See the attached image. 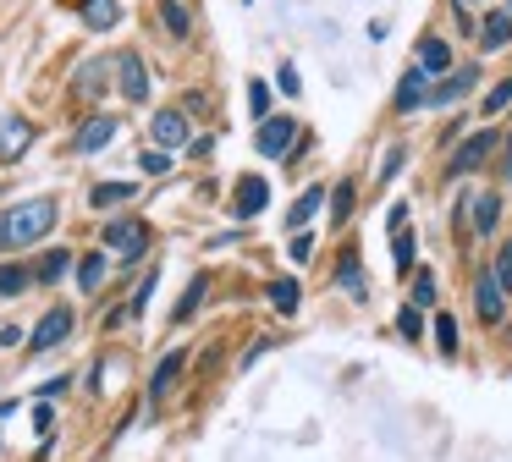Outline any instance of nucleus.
Wrapping results in <instances>:
<instances>
[{"label": "nucleus", "instance_id": "1", "mask_svg": "<svg viewBox=\"0 0 512 462\" xmlns=\"http://www.w3.org/2000/svg\"><path fill=\"white\" fill-rule=\"evenodd\" d=\"M61 226V198L39 193V198H23V204L6 209V248H39L50 231Z\"/></svg>", "mask_w": 512, "mask_h": 462}, {"label": "nucleus", "instance_id": "2", "mask_svg": "<svg viewBox=\"0 0 512 462\" xmlns=\"http://www.w3.org/2000/svg\"><path fill=\"white\" fill-rule=\"evenodd\" d=\"M100 242H105V253H111L116 264H133V259H144V253H149L155 231H149V220H138V215H111V220H105V231H100Z\"/></svg>", "mask_w": 512, "mask_h": 462}, {"label": "nucleus", "instance_id": "3", "mask_svg": "<svg viewBox=\"0 0 512 462\" xmlns=\"http://www.w3.org/2000/svg\"><path fill=\"white\" fill-rule=\"evenodd\" d=\"M72 330H78V314H72V303H50L45 314H39V325L28 330V358H45V352L67 347Z\"/></svg>", "mask_w": 512, "mask_h": 462}, {"label": "nucleus", "instance_id": "4", "mask_svg": "<svg viewBox=\"0 0 512 462\" xmlns=\"http://www.w3.org/2000/svg\"><path fill=\"white\" fill-rule=\"evenodd\" d=\"M116 132H122V116H116V110H89V116H83L78 127H72V143H67V149L89 160V154L111 149V143H116Z\"/></svg>", "mask_w": 512, "mask_h": 462}, {"label": "nucleus", "instance_id": "5", "mask_svg": "<svg viewBox=\"0 0 512 462\" xmlns=\"http://www.w3.org/2000/svg\"><path fill=\"white\" fill-rule=\"evenodd\" d=\"M501 143H507V138H501L496 127H479V132H468V138L457 143V154H452V165H446V176H468V171H479V165H485L490 154L501 149Z\"/></svg>", "mask_w": 512, "mask_h": 462}, {"label": "nucleus", "instance_id": "6", "mask_svg": "<svg viewBox=\"0 0 512 462\" xmlns=\"http://www.w3.org/2000/svg\"><path fill=\"white\" fill-rule=\"evenodd\" d=\"M474 314H479V325H485V330L507 325V286L496 281V270H479L474 275Z\"/></svg>", "mask_w": 512, "mask_h": 462}, {"label": "nucleus", "instance_id": "7", "mask_svg": "<svg viewBox=\"0 0 512 462\" xmlns=\"http://www.w3.org/2000/svg\"><path fill=\"white\" fill-rule=\"evenodd\" d=\"M430 88H435V77L424 72V66H408L402 83H397V94H391V110H397V116H419V110H430Z\"/></svg>", "mask_w": 512, "mask_h": 462}, {"label": "nucleus", "instance_id": "8", "mask_svg": "<svg viewBox=\"0 0 512 462\" xmlns=\"http://www.w3.org/2000/svg\"><path fill=\"white\" fill-rule=\"evenodd\" d=\"M479 88V66H452L446 77H435V88H430V110H452V105H463L468 94Z\"/></svg>", "mask_w": 512, "mask_h": 462}, {"label": "nucleus", "instance_id": "9", "mask_svg": "<svg viewBox=\"0 0 512 462\" xmlns=\"http://www.w3.org/2000/svg\"><path fill=\"white\" fill-rule=\"evenodd\" d=\"M111 83H116V61L94 55V61H83L78 72H72V99L94 105V99H105V88H111Z\"/></svg>", "mask_w": 512, "mask_h": 462}, {"label": "nucleus", "instance_id": "10", "mask_svg": "<svg viewBox=\"0 0 512 462\" xmlns=\"http://www.w3.org/2000/svg\"><path fill=\"white\" fill-rule=\"evenodd\" d=\"M116 88H122L127 105H149V66L138 50H122L116 55Z\"/></svg>", "mask_w": 512, "mask_h": 462}, {"label": "nucleus", "instance_id": "11", "mask_svg": "<svg viewBox=\"0 0 512 462\" xmlns=\"http://www.w3.org/2000/svg\"><path fill=\"white\" fill-rule=\"evenodd\" d=\"M149 138H155V149H188L193 143V127H188V110H155L149 116Z\"/></svg>", "mask_w": 512, "mask_h": 462}, {"label": "nucleus", "instance_id": "12", "mask_svg": "<svg viewBox=\"0 0 512 462\" xmlns=\"http://www.w3.org/2000/svg\"><path fill=\"white\" fill-rule=\"evenodd\" d=\"M292 143H298V121H292V116H270V121H259L254 149L265 154V160H287Z\"/></svg>", "mask_w": 512, "mask_h": 462}, {"label": "nucleus", "instance_id": "13", "mask_svg": "<svg viewBox=\"0 0 512 462\" xmlns=\"http://www.w3.org/2000/svg\"><path fill=\"white\" fill-rule=\"evenodd\" d=\"M182 369H188V347H171L166 358L149 369V407H160L171 391H177V380H182Z\"/></svg>", "mask_w": 512, "mask_h": 462}, {"label": "nucleus", "instance_id": "14", "mask_svg": "<svg viewBox=\"0 0 512 462\" xmlns=\"http://www.w3.org/2000/svg\"><path fill=\"white\" fill-rule=\"evenodd\" d=\"M34 138H39V127L28 116H6V121H0V165L23 160V154L34 149Z\"/></svg>", "mask_w": 512, "mask_h": 462}, {"label": "nucleus", "instance_id": "15", "mask_svg": "<svg viewBox=\"0 0 512 462\" xmlns=\"http://www.w3.org/2000/svg\"><path fill=\"white\" fill-rule=\"evenodd\" d=\"M265 204H270V182H265V176H237L232 215L237 220H254V215H265Z\"/></svg>", "mask_w": 512, "mask_h": 462}, {"label": "nucleus", "instance_id": "16", "mask_svg": "<svg viewBox=\"0 0 512 462\" xmlns=\"http://www.w3.org/2000/svg\"><path fill=\"white\" fill-rule=\"evenodd\" d=\"M413 66H424L430 77H446L452 72V44L441 39V33H419V44H413Z\"/></svg>", "mask_w": 512, "mask_h": 462}, {"label": "nucleus", "instance_id": "17", "mask_svg": "<svg viewBox=\"0 0 512 462\" xmlns=\"http://www.w3.org/2000/svg\"><path fill=\"white\" fill-rule=\"evenodd\" d=\"M336 286H342V292L353 297V303H364V297H369V281H364V259H358V248H353V242H347V248L336 253Z\"/></svg>", "mask_w": 512, "mask_h": 462}, {"label": "nucleus", "instance_id": "18", "mask_svg": "<svg viewBox=\"0 0 512 462\" xmlns=\"http://www.w3.org/2000/svg\"><path fill=\"white\" fill-rule=\"evenodd\" d=\"M507 44H512V11L507 6L490 11V17H479V50L496 55V50H507Z\"/></svg>", "mask_w": 512, "mask_h": 462}, {"label": "nucleus", "instance_id": "19", "mask_svg": "<svg viewBox=\"0 0 512 462\" xmlns=\"http://www.w3.org/2000/svg\"><path fill=\"white\" fill-rule=\"evenodd\" d=\"M78 17L89 33H111L122 22V0H78Z\"/></svg>", "mask_w": 512, "mask_h": 462}, {"label": "nucleus", "instance_id": "20", "mask_svg": "<svg viewBox=\"0 0 512 462\" xmlns=\"http://www.w3.org/2000/svg\"><path fill=\"white\" fill-rule=\"evenodd\" d=\"M105 275H111V253H105V248L83 253V259H78V292L94 297V292L105 286Z\"/></svg>", "mask_w": 512, "mask_h": 462}, {"label": "nucleus", "instance_id": "21", "mask_svg": "<svg viewBox=\"0 0 512 462\" xmlns=\"http://www.w3.org/2000/svg\"><path fill=\"white\" fill-rule=\"evenodd\" d=\"M155 17H160V28L171 33V39H193V11L182 6V0H155Z\"/></svg>", "mask_w": 512, "mask_h": 462}, {"label": "nucleus", "instance_id": "22", "mask_svg": "<svg viewBox=\"0 0 512 462\" xmlns=\"http://www.w3.org/2000/svg\"><path fill=\"white\" fill-rule=\"evenodd\" d=\"M270 308H276V314H298V308H303V281H298V275H276V281H270Z\"/></svg>", "mask_w": 512, "mask_h": 462}, {"label": "nucleus", "instance_id": "23", "mask_svg": "<svg viewBox=\"0 0 512 462\" xmlns=\"http://www.w3.org/2000/svg\"><path fill=\"white\" fill-rule=\"evenodd\" d=\"M496 226H501V193L485 187V193H474V237H496Z\"/></svg>", "mask_w": 512, "mask_h": 462}, {"label": "nucleus", "instance_id": "24", "mask_svg": "<svg viewBox=\"0 0 512 462\" xmlns=\"http://www.w3.org/2000/svg\"><path fill=\"white\" fill-rule=\"evenodd\" d=\"M67 270H72V248H50V253H39V259H34V286H56V281H67Z\"/></svg>", "mask_w": 512, "mask_h": 462}, {"label": "nucleus", "instance_id": "25", "mask_svg": "<svg viewBox=\"0 0 512 462\" xmlns=\"http://www.w3.org/2000/svg\"><path fill=\"white\" fill-rule=\"evenodd\" d=\"M133 198H138L133 182H94V187H89V204L100 209V215H105V209H127Z\"/></svg>", "mask_w": 512, "mask_h": 462}, {"label": "nucleus", "instance_id": "26", "mask_svg": "<svg viewBox=\"0 0 512 462\" xmlns=\"http://www.w3.org/2000/svg\"><path fill=\"white\" fill-rule=\"evenodd\" d=\"M430 330H435V352H441L446 363L463 352V336H457V319L446 314V308H435V319H430Z\"/></svg>", "mask_w": 512, "mask_h": 462}, {"label": "nucleus", "instance_id": "27", "mask_svg": "<svg viewBox=\"0 0 512 462\" xmlns=\"http://www.w3.org/2000/svg\"><path fill=\"white\" fill-rule=\"evenodd\" d=\"M28 286H34V264H23V259L0 264V297H6V303H12V297H23Z\"/></svg>", "mask_w": 512, "mask_h": 462}, {"label": "nucleus", "instance_id": "28", "mask_svg": "<svg viewBox=\"0 0 512 462\" xmlns=\"http://www.w3.org/2000/svg\"><path fill=\"white\" fill-rule=\"evenodd\" d=\"M320 204H325V187H303V193L292 198V209H287V231H303L314 215H320Z\"/></svg>", "mask_w": 512, "mask_h": 462}, {"label": "nucleus", "instance_id": "29", "mask_svg": "<svg viewBox=\"0 0 512 462\" xmlns=\"http://www.w3.org/2000/svg\"><path fill=\"white\" fill-rule=\"evenodd\" d=\"M204 297H210V275H193V281H188V292H182V303L171 308V325H188V319L204 308Z\"/></svg>", "mask_w": 512, "mask_h": 462}, {"label": "nucleus", "instance_id": "30", "mask_svg": "<svg viewBox=\"0 0 512 462\" xmlns=\"http://www.w3.org/2000/svg\"><path fill=\"white\" fill-rule=\"evenodd\" d=\"M397 336L419 347V341H424V308H413V303H402V308H397Z\"/></svg>", "mask_w": 512, "mask_h": 462}, {"label": "nucleus", "instance_id": "31", "mask_svg": "<svg viewBox=\"0 0 512 462\" xmlns=\"http://www.w3.org/2000/svg\"><path fill=\"white\" fill-rule=\"evenodd\" d=\"M507 110H512V77H501V83L479 99V116H507Z\"/></svg>", "mask_w": 512, "mask_h": 462}, {"label": "nucleus", "instance_id": "32", "mask_svg": "<svg viewBox=\"0 0 512 462\" xmlns=\"http://www.w3.org/2000/svg\"><path fill=\"white\" fill-rule=\"evenodd\" d=\"M353 204H358V182L347 176V182H336V193H331V220H336V226L353 215Z\"/></svg>", "mask_w": 512, "mask_h": 462}, {"label": "nucleus", "instance_id": "33", "mask_svg": "<svg viewBox=\"0 0 512 462\" xmlns=\"http://www.w3.org/2000/svg\"><path fill=\"white\" fill-rule=\"evenodd\" d=\"M391 259H397L402 275H408L413 259H419V237H413V231H397V237H391Z\"/></svg>", "mask_w": 512, "mask_h": 462}, {"label": "nucleus", "instance_id": "34", "mask_svg": "<svg viewBox=\"0 0 512 462\" xmlns=\"http://www.w3.org/2000/svg\"><path fill=\"white\" fill-rule=\"evenodd\" d=\"M408 303H413V308H435V303H441V292H435V275H430V270L413 275V297H408Z\"/></svg>", "mask_w": 512, "mask_h": 462}, {"label": "nucleus", "instance_id": "35", "mask_svg": "<svg viewBox=\"0 0 512 462\" xmlns=\"http://www.w3.org/2000/svg\"><path fill=\"white\" fill-rule=\"evenodd\" d=\"M248 116L270 121V83H265V77H254V83H248Z\"/></svg>", "mask_w": 512, "mask_h": 462}, {"label": "nucleus", "instance_id": "36", "mask_svg": "<svg viewBox=\"0 0 512 462\" xmlns=\"http://www.w3.org/2000/svg\"><path fill=\"white\" fill-rule=\"evenodd\" d=\"M171 165H177V154H171V149H144V154H138V171H144V176H166Z\"/></svg>", "mask_w": 512, "mask_h": 462}, {"label": "nucleus", "instance_id": "37", "mask_svg": "<svg viewBox=\"0 0 512 462\" xmlns=\"http://www.w3.org/2000/svg\"><path fill=\"white\" fill-rule=\"evenodd\" d=\"M155 286H160V270H149L144 281H138L133 303H127V319H144V308H149V297H155Z\"/></svg>", "mask_w": 512, "mask_h": 462}, {"label": "nucleus", "instance_id": "38", "mask_svg": "<svg viewBox=\"0 0 512 462\" xmlns=\"http://www.w3.org/2000/svg\"><path fill=\"white\" fill-rule=\"evenodd\" d=\"M490 270H496V281L507 286V297H512V242H501V253H496V264H490Z\"/></svg>", "mask_w": 512, "mask_h": 462}, {"label": "nucleus", "instance_id": "39", "mask_svg": "<svg viewBox=\"0 0 512 462\" xmlns=\"http://www.w3.org/2000/svg\"><path fill=\"white\" fill-rule=\"evenodd\" d=\"M309 253H314V237H309V231H292V242H287V259H292V264H303Z\"/></svg>", "mask_w": 512, "mask_h": 462}, {"label": "nucleus", "instance_id": "40", "mask_svg": "<svg viewBox=\"0 0 512 462\" xmlns=\"http://www.w3.org/2000/svg\"><path fill=\"white\" fill-rule=\"evenodd\" d=\"M72 391V374H56V380H45V385H39V402H56V396H67Z\"/></svg>", "mask_w": 512, "mask_h": 462}, {"label": "nucleus", "instance_id": "41", "mask_svg": "<svg viewBox=\"0 0 512 462\" xmlns=\"http://www.w3.org/2000/svg\"><path fill=\"white\" fill-rule=\"evenodd\" d=\"M276 83H281V94H292V99L303 94V77H298V66H292V61L281 66V72H276Z\"/></svg>", "mask_w": 512, "mask_h": 462}, {"label": "nucleus", "instance_id": "42", "mask_svg": "<svg viewBox=\"0 0 512 462\" xmlns=\"http://www.w3.org/2000/svg\"><path fill=\"white\" fill-rule=\"evenodd\" d=\"M34 429H39V435H56V407H50V402L34 407Z\"/></svg>", "mask_w": 512, "mask_h": 462}, {"label": "nucleus", "instance_id": "43", "mask_svg": "<svg viewBox=\"0 0 512 462\" xmlns=\"http://www.w3.org/2000/svg\"><path fill=\"white\" fill-rule=\"evenodd\" d=\"M265 352H270V341H254V347H248L243 358H237V369L248 374V369H254V363H259V358H265Z\"/></svg>", "mask_w": 512, "mask_h": 462}, {"label": "nucleus", "instance_id": "44", "mask_svg": "<svg viewBox=\"0 0 512 462\" xmlns=\"http://www.w3.org/2000/svg\"><path fill=\"white\" fill-rule=\"evenodd\" d=\"M0 347H28L23 325H0Z\"/></svg>", "mask_w": 512, "mask_h": 462}, {"label": "nucleus", "instance_id": "45", "mask_svg": "<svg viewBox=\"0 0 512 462\" xmlns=\"http://www.w3.org/2000/svg\"><path fill=\"white\" fill-rule=\"evenodd\" d=\"M397 171H402V149H391V154H386V165H380V182H391Z\"/></svg>", "mask_w": 512, "mask_h": 462}, {"label": "nucleus", "instance_id": "46", "mask_svg": "<svg viewBox=\"0 0 512 462\" xmlns=\"http://www.w3.org/2000/svg\"><path fill=\"white\" fill-rule=\"evenodd\" d=\"M188 154H193V160H210V154H215V138H193Z\"/></svg>", "mask_w": 512, "mask_h": 462}, {"label": "nucleus", "instance_id": "47", "mask_svg": "<svg viewBox=\"0 0 512 462\" xmlns=\"http://www.w3.org/2000/svg\"><path fill=\"white\" fill-rule=\"evenodd\" d=\"M386 226H391V231H402V226H408V204H391V215H386Z\"/></svg>", "mask_w": 512, "mask_h": 462}, {"label": "nucleus", "instance_id": "48", "mask_svg": "<svg viewBox=\"0 0 512 462\" xmlns=\"http://www.w3.org/2000/svg\"><path fill=\"white\" fill-rule=\"evenodd\" d=\"M501 149H507V160H501V176H512V132H507V143H501Z\"/></svg>", "mask_w": 512, "mask_h": 462}, {"label": "nucleus", "instance_id": "49", "mask_svg": "<svg viewBox=\"0 0 512 462\" xmlns=\"http://www.w3.org/2000/svg\"><path fill=\"white\" fill-rule=\"evenodd\" d=\"M507 11H512V0H507Z\"/></svg>", "mask_w": 512, "mask_h": 462}, {"label": "nucleus", "instance_id": "50", "mask_svg": "<svg viewBox=\"0 0 512 462\" xmlns=\"http://www.w3.org/2000/svg\"><path fill=\"white\" fill-rule=\"evenodd\" d=\"M0 446H6V440H0Z\"/></svg>", "mask_w": 512, "mask_h": 462}]
</instances>
